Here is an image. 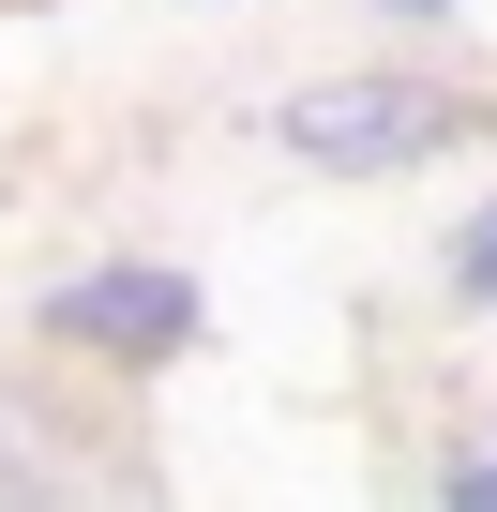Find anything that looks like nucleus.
Here are the masks:
<instances>
[{
    "instance_id": "obj_1",
    "label": "nucleus",
    "mask_w": 497,
    "mask_h": 512,
    "mask_svg": "<svg viewBox=\"0 0 497 512\" xmlns=\"http://www.w3.org/2000/svg\"><path fill=\"white\" fill-rule=\"evenodd\" d=\"M497 106L482 91H452V76H317V91H287L272 106V136L317 166V181H407V166H437V151H467Z\"/></svg>"
},
{
    "instance_id": "obj_2",
    "label": "nucleus",
    "mask_w": 497,
    "mask_h": 512,
    "mask_svg": "<svg viewBox=\"0 0 497 512\" xmlns=\"http://www.w3.org/2000/svg\"><path fill=\"white\" fill-rule=\"evenodd\" d=\"M196 332H211V302H196L181 256H91V272L46 287V347H76V362H106V377H151V362H181Z\"/></svg>"
},
{
    "instance_id": "obj_3",
    "label": "nucleus",
    "mask_w": 497,
    "mask_h": 512,
    "mask_svg": "<svg viewBox=\"0 0 497 512\" xmlns=\"http://www.w3.org/2000/svg\"><path fill=\"white\" fill-rule=\"evenodd\" d=\"M437 287H452L467 317H497V196H482V211L452 226V256H437Z\"/></svg>"
},
{
    "instance_id": "obj_4",
    "label": "nucleus",
    "mask_w": 497,
    "mask_h": 512,
    "mask_svg": "<svg viewBox=\"0 0 497 512\" xmlns=\"http://www.w3.org/2000/svg\"><path fill=\"white\" fill-rule=\"evenodd\" d=\"M437 512H497V437H452L437 452Z\"/></svg>"
},
{
    "instance_id": "obj_5",
    "label": "nucleus",
    "mask_w": 497,
    "mask_h": 512,
    "mask_svg": "<svg viewBox=\"0 0 497 512\" xmlns=\"http://www.w3.org/2000/svg\"><path fill=\"white\" fill-rule=\"evenodd\" d=\"M377 16H407V31H437V16H452V0H377Z\"/></svg>"
}]
</instances>
